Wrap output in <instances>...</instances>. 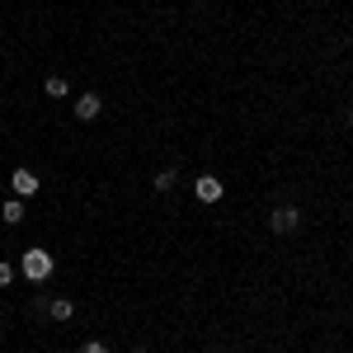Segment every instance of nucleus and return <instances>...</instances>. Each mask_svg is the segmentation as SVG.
<instances>
[{
  "label": "nucleus",
  "mask_w": 353,
  "mask_h": 353,
  "mask_svg": "<svg viewBox=\"0 0 353 353\" xmlns=\"http://www.w3.org/2000/svg\"><path fill=\"white\" fill-rule=\"evenodd\" d=\"M52 254H48V250H38V245H33V250H24V259H19V273H24L28 283H48V278H52Z\"/></svg>",
  "instance_id": "f257e3e1"
},
{
  "label": "nucleus",
  "mask_w": 353,
  "mask_h": 353,
  "mask_svg": "<svg viewBox=\"0 0 353 353\" xmlns=\"http://www.w3.org/2000/svg\"><path fill=\"white\" fill-rule=\"evenodd\" d=\"M269 226H273V231H283V236H288V231H297V226H301V208H273Z\"/></svg>",
  "instance_id": "f03ea898"
},
{
  "label": "nucleus",
  "mask_w": 353,
  "mask_h": 353,
  "mask_svg": "<svg viewBox=\"0 0 353 353\" xmlns=\"http://www.w3.org/2000/svg\"><path fill=\"white\" fill-rule=\"evenodd\" d=\"M193 193H198V198H203V203H217L221 193H226V184H221L217 174H203V179H198V184H193Z\"/></svg>",
  "instance_id": "7ed1b4c3"
},
{
  "label": "nucleus",
  "mask_w": 353,
  "mask_h": 353,
  "mask_svg": "<svg viewBox=\"0 0 353 353\" xmlns=\"http://www.w3.org/2000/svg\"><path fill=\"white\" fill-rule=\"evenodd\" d=\"M10 184H14L19 198H33V193H38V174H33V170H14V174H10Z\"/></svg>",
  "instance_id": "20e7f679"
},
{
  "label": "nucleus",
  "mask_w": 353,
  "mask_h": 353,
  "mask_svg": "<svg viewBox=\"0 0 353 353\" xmlns=\"http://www.w3.org/2000/svg\"><path fill=\"white\" fill-rule=\"evenodd\" d=\"M99 109H104V99H99V94H81V99H76V118H81V123L99 118Z\"/></svg>",
  "instance_id": "39448f33"
},
{
  "label": "nucleus",
  "mask_w": 353,
  "mask_h": 353,
  "mask_svg": "<svg viewBox=\"0 0 353 353\" xmlns=\"http://www.w3.org/2000/svg\"><path fill=\"white\" fill-rule=\"evenodd\" d=\"M48 316H52V321H71V316H76V301H66V297L48 301Z\"/></svg>",
  "instance_id": "423d86ee"
},
{
  "label": "nucleus",
  "mask_w": 353,
  "mask_h": 353,
  "mask_svg": "<svg viewBox=\"0 0 353 353\" xmlns=\"http://www.w3.org/2000/svg\"><path fill=\"white\" fill-rule=\"evenodd\" d=\"M5 221H10V226H19V221H24V203H19V198H10V203H5Z\"/></svg>",
  "instance_id": "0eeeda50"
},
{
  "label": "nucleus",
  "mask_w": 353,
  "mask_h": 353,
  "mask_svg": "<svg viewBox=\"0 0 353 353\" xmlns=\"http://www.w3.org/2000/svg\"><path fill=\"white\" fill-rule=\"evenodd\" d=\"M174 179H179V174H174V170H161V174H156V179H151V184H156V193H170V189H174Z\"/></svg>",
  "instance_id": "6e6552de"
},
{
  "label": "nucleus",
  "mask_w": 353,
  "mask_h": 353,
  "mask_svg": "<svg viewBox=\"0 0 353 353\" xmlns=\"http://www.w3.org/2000/svg\"><path fill=\"white\" fill-rule=\"evenodd\" d=\"M43 90H48L52 99H61V94H66V81H61V76H48V85H43Z\"/></svg>",
  "instance_id": "1a4fd4ad"
},
{
  "label": "nucleus",
  "mask_w": 353,
  "mask_h": 353,
  "mask_svg": "<svg viewBox=\"0 0 353 353\" xmlns=\"http://www.w3.org/2000/svg\"><path fill=\"white\" fill-rule=\"evenodd\" d=\"M10 283H14V269H10V264L0 259V288H10Z\"/></svg>",
  "instance_id": "9d476101"
},
{
  "label": "nucleus",
  "mask_w": 353,
  "mask_h": 353,
  "mask_svg": "<svg viewBox=\"0 0 353 353\" xmlns=\"http://www.w3.org/2000/svg\"><path fill=\"white\" fill-rule=\"evenodd\" d=\"M81 353H109V344H104V339H90V344H85Z\"/></svg>",
  "instance_id": "9b49d317"
},
{
  "label": "nucleus",
  "mask_w": 353,
  "mask_h": 353,
  "mask_svg": "<svg viewBox=\"0 0 353 353\" xmlns=\"http://www.w3.org/2000/svg\"><path fill=\"white\" fill-rule=\"evenodd\" d=\"M349 123H353V109H349Z\"/></svg>",
  "instance_id": "f8f14e48"
},
{
  "label": "nucleus",
  "mask_w": 353,
  "mask_h": 353,
  "mask_svg": "<svg viewBox=\"0 0 353 353\" xmlns=\"http://www.w3.org/2000/svg\"><path fill=\"white\" fill-rule=\"evenodd\" d=\"M137 353H146V349H137Z\"/></svg>",
  "instance_id": "ddd939ff"
},
{
  "label": "nucleus",
  "mask_w": 353,
  "mask_h": 353,
  "mask_svg": "<svg viewBox=\"0 0 353 353\" xmlns=\"http://www.w3.org/2000/svg\"><path fill=\"white\" fill-rule=\"evenodd\" d=\"M57 353H66V349H57Z\"/></svg>",
  "instance_id": "4468645a"
},
{
  "label": "nucleus",
  "mask_w": 353,
  "mask_h": 353,
  "mask_svg": "<svg viewBox=\"0 0 353 353\" xmlns=\"http://www.w3.org/2000/svg\"><path fill=\"white\" fill-rule=\"evenodd\" d=\"M221 353H226V349H221Z\"/></svg>",
  "instance_id": "2eb2a0df"
}]
</instances>
